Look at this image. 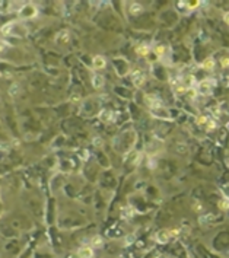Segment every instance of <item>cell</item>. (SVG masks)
Listing matches in <instances>:
<instances>
[{
    "mask_svg": "<svg viewBox=\"0 0 229 258\" xmlns=\"http://www.w3.org/2000/svg\"><path fill=\"white\" fill-rule=\"evenodd\" d=\"M221 207L225 210V209H228L229 207V203H228V200H226V203H221Z\"/></svg>",
    "mask_w": 229,
    "mask_h": 258,
    "instance_id": "cell-11",
    "label": "cell"
},
{
    "mask_svg": "<svg viewBox=\"0 0 229 258\" xmlns=\"http://www.w3.org/2000/svg\"><path fill=\"white\" fill-rule=\"evenodd\" d=\"M199 123H200V124H204V123H206V117H202Z\"/></svg>",
    "mask_w": 229,
    "mask_h": 258,
    "instance_id": "cell-12",
    "label": "cell"
},
{
    "mask_svg": "<svg viewBox=\"0 0 229 258\" xmlns=\"http://www.w3.org/2000/svg\"><path fill=\"white\" fill-rule=\"evenodd\" d=\"M147 50H149L147 45H139V47H137V53H139L140 56H143V54L146 56V54H147Z\"/></svg>",
    "mask_w": 229,
    "mask_h": 258,
    "instance_id": "cell-7",
    "label": "cell"
},
{
    "mask_svg": "<svg viewBox=\"0 0 229 258\" xmlns=\"http://www.w3.org/2000/svg\"><path fill=\"white\" fill-rule=\"evenodd\" d=\"M225 20L229 23V13H226V15H225Z\"/></svg>",
    "mask_w": 229,
    "mask_h": 258,
    "instance_id": "cell-13",
    "label": "cell"
},
{
    "mask_svg": "<svg viewBox=\"0 0 229 258\" xmlns=\"http://www.w3.org/2000/svg\"><path fill=\"white\" fill-rule=\"evenodd\" d=\"M110 118H111V111L105 110V111L101 112V120H104V121H110Z\"/></svg>",
    "mask_w": 229,
    "mask_h": 258,
    "instance_id": "cell-5",
    "label": "cell"
},
{
    "mask_svg": "<svg viewBox=\"0 0 229 258\" xmlns=\"http://www.w3.org/2000/svg\"><path fill=\"white\" fill-rule=\"evenodd\" d=\"M226 163H228V165H229V159H228V160H226Z\"/></svg>",
    "mask_w": 229,
    "mask_h": 258,
    "instance_id": "cell-14",
    "label": "cell"
},
{
    "mask_svg": "<svg viewBox=\"0 0 229 258\" xmlns=\"http://www.w3.org/2000/svg\"><path fill=\"white\" fill-rule=\"evenodd\" d=\"M213 64H215V61H213L212 58H207V60L203 63V67H206V69H212V67H213Z\"/></svg>",
    "mask_w": 229,
    "mask_h": 258,
    "instance_id": "cell-8",
    "label": "cell"
},
{
    "mask_svg": "<svg viewBox=\"0 0 229 258\" xmlns=\"http://www.w3.org/2000/svg\"><path fill=\"white\" fill-rule=\"evenodd\" d=\"M163 53H165V47H162V45H159V47L156 48V54H158V56H162Z\"/></svg>",
    "mask_w": 229,
    "mask_h": 258,
    "instance_id": "cell-9",
    "label": "cell"
},
{
    "mask_svg": "<svg viewBox=\"0 0 229 258\" xmlns=\"http://www.w3.org/2000/svg\"><path fill=\"white\" fill-rule=\"evenodd\" d=\"M210 83H213V82H212V80H204V82H202V83L199 85V92L203 93V95L209 93V92L212 91V86H213V85H210Z\"/></svg>",
    "mask_w": 229,
    "mask_h": 258,
    "instance_id": "cell-2",
    "label": "cell"
},
{
    "mask_svg": "<svg viewBox=\"0 0 229 258\" xmlns=\"http://www.w3.org/2000/svg\"><path fill=\"white\" fill-rule=\"evenodd\" d=\"M131 80H133V83L136 85V86H142L143 85V82H144V75L142 73V72H133V75H131Z\"/></svg>",
    "mask_w": 229,
    "mask_h": 258,
    "instance_id": "cell-1",
    "label": "cell"
},
{
    "mask_svg": "<svg viewBox=\"0 0 229 258\" xmlns=\"http://www.w3.org/2000/svg\"><path fill=\"white\" fill-rule=\"evenodd\" d=\"M222 66H223V67L229 66V58H222Z\"/></svg>",
    "mask_w": 229,
    "mask_h": 258,
    "instance_id": "cell-10",
    "label": "cell"
},
{
    "mask_svg": "<svg viewBox=\"0 0 229 258\" xmlns=\"http://www.w3.org/2000/svg\"><path fill=\"white\" fill-rule=\"evenodd\" d=\"M142 10H143V7L139 3H133V6H131V13L133 15H136L137 12H142Z\"/></svg>",
    "mask_w": 229,
    "mask_h": 258,
    "instance_id": "cell-6",
    "label": "cell"
},
{
    "mask_svg": "<svg viewBox=\"0 0 229 258\" xmlns=\"http://www.w3.org/2000/svg\"><path fill=\"white\" fill-rule=\"evenodd\" d=\"M94 67H95V69H102V67H105V58H104L102 56L94 57Z\"/></svg>",
    "mask_w": 229,
    "mask_h": 258,
    "instance_id": "cell-3",
    "label": "cell"
},
{
    "mask_svg": "<svg viewBox=\"0 0 229 258\" xmlns=\"http://www.w3.org/2000/svg\"><path fill=\"white\" fill-rule=\"evenodd\" d=\"M92 83H94V86H95V88H101V86L104 85V79H102V76L95 75V76L92 77Z\"/></svg>",
    "mask_w": 229,
    "mask_h": 258,
    "instance_id": "cell-4",
    "label": "cell"
}]
</instances>
